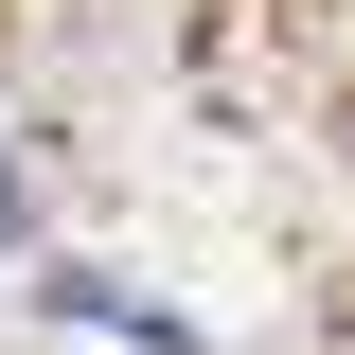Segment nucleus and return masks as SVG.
<instances>
[{
    "label": "nucleus",
    "instance_id": "nucleus-1",
    "mask_svg": "<svg viewBox=\"0 0 355 355\" xmlns=\"http://www.w3.org/2000/svg\"><path fill=\"white\" fill-rule=\"evenodd\" d=\"M0 249H18V160H0Z\"/></svg>",
    "mask_w": 355,
    "mask_h": 355
}]
</instances>
